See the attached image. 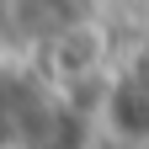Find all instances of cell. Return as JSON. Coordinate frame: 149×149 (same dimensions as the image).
<instances>
[{"instance_id": "1", "label": "cell", "mask_w": 149, "mask_h": 149, "mask_svg": "<svg viewBox=\"0 0 149 149\" xmlns=\"http://www.w3.org/2000/svg\"><path fill=\"white\" fill-rule=\"evenodd\" d=\"M59 117V91L43 74L0 69V149H43Z\"/></svg>"}, {"instance_id": "2", "label": "cell", "mask_w": 149, "mask_h": 149, "mask_svg": "<svg viewBox=\"0 0 149 149\" xmlns=\"http://www.w3.org/2000/svg\"><path fill=\"white\" fill-rule=\"evenodd\" d=\"M101 123L117 144L149 149V53H133L128 64L112 69L107 80V101H101Z\"/></svg>"}, {"instance_id": "3", "label": "cell", "mask_w": 149, "mask_h": 149, "mask_svg": "<svg viewBox=\"0 0 149 149\" xmlns=\"http://www.w3.org/2000/svg\"><path fill=\"white\" fill-rule=\"evenodd\" d=\"M43 43H48V74H43V80L53 91H59V85H74L80 74H101L107 59H112L107 32L91 22V16H80V22H69L59 32H48Z\"/></svg>"}, {"instance_id": "4", "label": "cell", "mask_w": 149, "mask_h": 149, "mask_svg": "<svg viewBox=\"0 0 149 149\" xmlns=\"http://www.w3.org/2000/svg\"><path fill=\"white\" fill-rule=\"evenodd\" d=\"M117 149H133V144H117Z\"/></svg>"}]
</instances>
